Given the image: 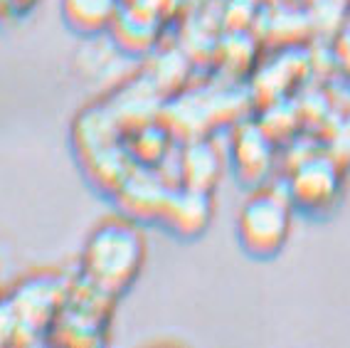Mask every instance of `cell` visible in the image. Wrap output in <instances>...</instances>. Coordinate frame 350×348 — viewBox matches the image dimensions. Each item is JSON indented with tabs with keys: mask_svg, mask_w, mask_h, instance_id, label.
Wrapping results in <instances>:
<instances>
[{
	"mask_svg": "<svg viewBox=\"0 0 350 348\" xmlns=\"http://www.w3.org/2000/svg\"><path fill=\"white\" fill-rule=\"evenodd\" d=\"M170 188L163 186L156 175H150L148 171L144 173H129L124 175V181L119 183V195L124 203V215L138 220H156L163 210V203L168 198Z\"/></svg>",
	"mask_w": 350,
	"mask_h": 348,
	"instance_id": "obj_7",
	"label": "cell"
},
{
	"mask_svg": "<svg viewBox=\"0 0 350 348\" xmlns=\"http://www.w3.org/2000/svg\"><path fill=\"white\" fill-rule=\"evenodd\" d=\"M42 0H0V25H10L18 20L30 18Z\"/></svg>",
	"mask_w": 350,
	"mask_h": 348,
	"instance_id": "obj_12",
	"label": "cell"
},
{
	"mask_svg": "<svg viewBox=\"0 0 350 348\" xmlns=\"http://www.w3.org/2000/svg\"><path fill=\"white\" fill-rule=\"evenodd\" d=\"M213 208V193L207 190H195L185 186L170 188L161 215H158V223L180 240H195L210 227Z\"/></svg>",
	"mask_w": 350,
	"mask_h": 348,
	"instance_id": "obj_6",
	"label": "cell"
},
{
	"mask_svg": "<svg viewBox=\"0 0 350 348\" xmlns=\"http://www.w3.org/2000/svg\"><path fill=\"white\" fill-rule=\"evenodd\" d=\"M232 158H234V168L244 181H262L271 168V143L267 131L256 129V126L242 129V134L234 138V146H232Z\"/></svg>",
	"mask_w": 350,
	"mask_h": 348,
	"instance_id": "obj_9",
	"label": "cell"
},
{
	"mask_svg": "<svg viewBox=\"0 0 350 348\" xmlns=\"http://www.w3.org/2000/svg\"><path fill=\"white\" fill-rule=\"evenodd\" d=\"M124 0H62V18L67 27L81 38L109 32Z\"/></svg>",
	"mask_w": 350,
	"mask_h": 348,
	"instance_id": "obj_8",
	"label": "cell"
},
{
	"mask_svg": "<svg viewBox=\"0 0 350 348\" xmlns=\"http://www.w3.org/2000/svg\"><path fill=\"white\" fill-rule=\"evenodd\" d=\"M116 299L92 286L81 277H69L62 306L52 323L50 343H67V346H96L107 341V331L111 323Z\"/></svg>",
	"mask_w": 350,
	"mask_h": 348,
	"instance_id": "obj_4",
	"label": "cell"
},
{
	"mask_svg": "<svg viewBox=\"0 0 350 348\" xmlns=\"http://www.w3.org/2000/svg\"><path fill=\"white\" fill-rule=\"evenodd\" d=\"M286 193L304 212H325L340 195V173L328 158H308L294 171Z\"/></svg>",
	"mask_w": 350,
	"mask_h": 348,
	"instance_id": "obj_5",
	"label": "cell"
},
{
	"mask_svg": "<svg viewBox=\"0 0 350 348\" xmlns=\"http://www.w3.org/2000/svg\"><path fill=\"white\" fill-rule=\"evenodd\" d=\"M294 203L288 193L256 188L237 212L239 247L254 260H271L284 249L291 235Z\"/></svg>",
	"mask_w": 350,
	"mask_h": 348,
	"instance_id": "obj_3",
	"label": "cell"
},
{
	"mask_svg": "<svg viewBox=\"0 0 350 348\" xmlns=\"http://www.w3.org/2000/svg\"><path fill=\"white\" fill-rule=\"evenodd\" d=\"M67 286L64 274L38 272L0 294V343L47 341Z\"/></svg>",
	"mask_w": 350,
	"mask_h": 348,
	"instance_id": "obj_2",
	"label": "cell"
},
{
	"mask_svg": "<svg viewBox=\"0 0 350 348\" xmlns=\"http://www.w3.org/2000/svg\"><path fill=\"white\" fill-rule=\"evenodd\" d=\"M148 245L141 225L129 215H111L94 225L79 252L77 277L109 297H124L144 272Z\"/></svg>",
	"mask_w": 350,
	"mask_h": 348,
	"instance_id": "obj_1",
	"label": "cell"
},
{
	"mask_svg": "<svg viewBox=\"0 0 350 348\" xmlns=\"http://www.w3.org/2000/svg\"><path fill=\"white\" fill-rule=\"evenodd\" d=\"M156 30H158L156 13L138 15L136 10H126L124 5H121L119 15L113 20V25L109 27L116 47H121L126 55H141V52L150 50L153 40H156Z\"/></svg>",
	"mask_w": 350,
	"mask_h": 348,
	"instance_id": "obj_11",
	"label": "cell"
},
{
	"mask_svg": "<svg viewBox=\"0 0 350 348\" xmlns=\"http://www.w3.org/2000/svg\"><path fill=\"white\" fill-rule=\"evenodd\" d=\"M219 175H222V158L213 143L193 141L185 146L180 156V186L213 193Z\"/></svg>",
	"mask_w": 350,
	"mask_h": 348,
	"instance_id": "obj_10",
	"label": "cell"
}]
</instances>
